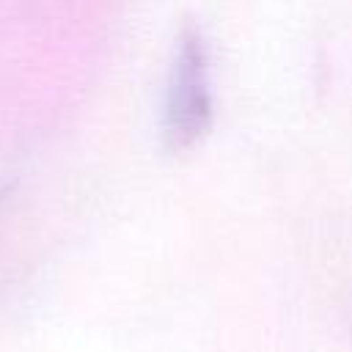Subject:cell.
Returning a JSON list of instances; mask_svg holds the SVG:
<instances>
[{
  "instance_id": "1",
  "label": "cell",
  "mask_w": 352,
  "mask_h": 352,
  "mask_svg": "<svg viewBox=\"0 0 352 352\" xmlns=\"http://www.w3.org/2000/svg\"><path fill=\"white\" fill-rule=\"evenodd\" d=\"M212 124L209 58L201 30L184 28L165 91V140L173 151L192 148Z\"/></svg>"
}]
</instances>
